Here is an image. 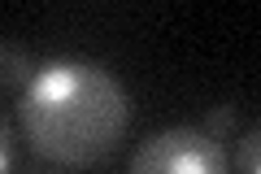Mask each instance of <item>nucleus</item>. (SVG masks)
Instances as JSON below:
<instances>
[{"label":"nucleus","instance_id":"nucleus-1","mask_svg":"<svg viewBox=\"0 0 261 174\" xmlns=\"http://www.w3.org/2000/svg\"><path fill=\"white\" fill-rule=\"evenodd\" d=\"M18 118L31 148L61 165H96L130 122L126 87L96 61H48L22 87Z\"/></svg>","mask_w":261,"mask_h":174},{"label":"nucleus","instance_id":"nucleus-2","mask_svg":"<svg viewBox=\"0 0 261 174\" xmlns=\"http://www.w3.org/2000/svg\"><path fill=\"white\" fill-rule=\"evenodd\" d=\"M130 174H226V148L200 127H170L140 144Z\"/></svg>","mask_w":261,"mask_h":174},{"label":"nucleus","instance_id":"nucleus-3","mask_svg":"<svg viewBox=\"0 0 261 174\" xmlns=\"http://www.w3.org/2000/svg\"><path fill=\"white\" fill-rule=\"evenodd\" d=\"M35 79V57L22 44L0 39V87H27Z\"/></svg>","mask_w":261,"mask_h":174},{"label":"nucleus","instance_id":"nucleus-4","mask_svg":"<svg viewBox=\"0 0 261 174\" xmlns=\"http://www.w3.org/2000/svg\"><path fill=\"white\" fill-rule=\"evenodd\" d=\"M200 131H205L209 139H218V144H222V139H231L235 131H240V109H235V105H214Z\"/></svg>","mask_w":261,"mask_h":174},{"label":"nucleus","instance_id":"nucleus-5","mask_svg":"<svg viewBox=\"0 0 261 174\" xmlns=\"http://www.w3.org/2000/svg\"><path fill=\"white\" fill-rule=\"evenodd\" d=\"M235 170H240V174H261V135H257V131L244 135L240 157H235Z\"/></svg>","mask_w":261,"mask_h":174},{"label":"nucleus","instance_id":"nucleus-6","mask_svg":"<svg viewBox=\"0 0 261 174\" xmlns=\"http://www.w3.org/2000/svg\"><path fill=\"white\" fill-rule=\"evenodd\" d=\"M13 170V135H9V122L0 118V174Z\"/></svg>","mask_w":261,"mask_h":174}]
</instances>
